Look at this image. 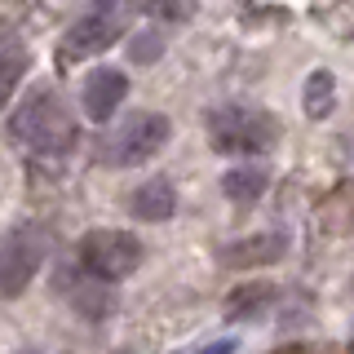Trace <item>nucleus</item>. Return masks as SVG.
<instances>
[{
  "mask_svg": "<svg viewBox=\"0 0 354 354\" xmlns=\"http://www.w3.org/2000/svg\"><path fill=\"white\" fill-rule=\"evenodd\" d=\"M9 138L31 155L62 160V155H71L80 147V120H75L71 102L53 84H36L9 111Z\"/></svg>",
  "mask_w": 354,
  "mask_h": 354,
  "instance_id": "nucleus-1",
  "label": "nucleus"
},
{
  "mask_svg": "<svg viewBox=\"0 0 354 354\" xmlns=\"http://www.w3.org/2000/svg\"><path fill=\"white\" fill-rule=\"evenodd\" d=\"M204 133H208L213 155H226V160H257V155H270L279 147L283 129L266 106L221 102V106H208Z\"/></svg>",
  "mask_w": 354,
  "mask_h": 354,
  "instance_id": "nucleus-2",
  "label": "nucleus"
},
{
  "mask_svg": "<svg viewBox=\"0 0 354 354\" xmlns=\"http://www.w3.org/2000/svg\"><path fill=\"white\" fill-rule=\"evenodd\" d=\"M173 138V120L164 111H129L102 133L97 142V164L106 169H142L147 160H155Z\"/></svg>",
  "mask_w": 354,
  "mask_h": 354,
  "instance_id": "nucleus-3",
  "label": "nucleus"
},
{
  "mask_svg": "<svg viewBox=\"0 0 354 354\" xmlns=\"http://www.w3.org/2000/svg\"><path fill=\"white\" fill-rule=\"evenodd\" d=\"M147 261V243L124 226H97L75 243V266H80L84 279L93 283H124L142 270Z\"/></svg>",
  "mask_w": 354,
  "mask_h": 354,
  "instance_id": "nucleus-4",
  "label": "nucleus"
},
{
  "mask_svg": "<svg viewBox=\"0 0 354 354\" xmlns=\"http://www.w3.org/2000/svg\"><path fill=\"white\" fill-rule=\"evenodd\" d=\"M133 18H138V5H133V0H88L84 14L75 18L62 36V58L84 62V58L106 53L111 44H120L133 31Z\"/></svg>",
  "mask_w": 354,
  "mask_h": 354,
  "instance_id": "nucleus-5",
  "label": "nucleus"
},
{
  "mask_svg": "<svg viewBox=\"0 0 354 354\" xmlns=\"http://www.w3.org/2000/svg\"><path fill=\"white\" fill-rule=\"evenodd\" d=\"M49 257V230L40 221H18L5 239H0V297L14 301L31 288V279L44 270Z\"/></svg>",
  "mask_w": 354,
  "mask_h": 354,
  "instance_id": "nucleus-6",
  "label": "nucleus"
},
{
  "mask_svg": "<svg viewBox=\"0 0 354 354\" xmlns=\"http://www.w3.org/2000/svg\"><path fill=\"white\" fill-rule=\"evenodd\" d=\"M129 97V71L120 66H88L80 80V111L93 124H111V115H120Z\"/></svg>",
  "mask_w": 354,
  "mask_h": 354,
  "instance_id": "nucleus-7",
  "label": "nucleus"
},
{
  "mask_svg": "<svg viewBox=\"0 0 354 354\" xmlns=\"http://www.w3.org/2000/svg\"><path fill=\"white\" fill-rule=\"evenodd\" d=\"M177 213V191L169 177H147L142 186L129 191V217L133 221H169Z\"/></svg>",
  "mask_w": 354,
  "mask_h": 354,
  "instance_id": "nucleus-8",
  "label": "nucleus"
},
{
  "mask_svg": "<svg viewBox=\"0 0 354 354\" xmlns=\"http://www.w3.org/2000/svg\"><path fill=\"white\" fill-rule=\"evenodd\" d=\"M288 252V235L279 230H266V235H248V239H235L221 248V261L243 270V266H266V261H279Z\"/></svg>",
  "mask_w": 354,
  "mask_h": 354,
  "instance_id": "nucleus-9",
  "label": "nucleus"
},
{
  "mask_svg": "<svg viewBox=\"0 0 354 354\" xmlns=\"http://www.w3.org/2000/svg\"><path fill=\"white\" fill-rule=\"evenodd\" d=\"M27 66H31V53L22 44V36L14 27H0V111L9 106V97L27 80Z\"/></svg>",
  "mask_w": 354,
  "mask_h": 354,
  "instance_id": "nucleus-10",
  "label": "nucleus"
},
{
  "mask_svg": "<svg viewBox=\"0 0 354 354\" xmlns=\"http://www.w3.org/2000/svg\"><path fill=\"white\" fill-rule=\"evenodd\" d=\"M270 191V173L261 169V164H235V169H226L221 173V195L230 199V204H239V208H248V204H257V199Z\"/></svg>",
  "mask_w": 354,
  "mask_h": 354,
  "instance_id": "nucleus-11",
  "label": "nucleus"
},
{
  "mask_svg": "<svg viewBox=\"0 0 354 354\" xmlns=\"http://www.w3.org/2000/svg\"><path fill=\"white\" fill-rule=\"evenodd\" d=\"M66 301L80 310L84 319H106L115 310V297H111L106 283H93V279H75V288L66 292Z\"/></svg>",
  "mask_w": 354,
  "mask_h": 354,
  "instance_id": "nucleus-12",
  "label": "nucleus"
},
{
  "mask_svg": "<svg viewBox=\"0 0 354 354\" xmlns=\"http://www.w3.org/2000/svg\"><path fill=\"white\" fill-rule=\"evenodd\" d=\"M332 102H337V75L332 71H310V80H306V93H301V106H306V115L310 120H324Z\"/></svg>",
  "mask_w": 354,
  "mask_h": 354,
  "instance_id": "nucleus-13",
  "label": "nucleus"
},
{
  "mask_svg": "<svg viewBox=\"0 0 354 354\" xmlns=\"http://www.w3.org/2000/svg\"><path fill=\"white\" fill-rule=\"evenodd\" d=\"M274 301V288L270 283H243L230 292L226 301V319H248V315H261L266 306Z\"/></svg>",
  "mask_w": 354,
  "mask_h": 354,
  "instance_id": "nucleus-14",
  "label": "nucleus"
},
{
  "mask_svg": "<svg viewBox=\"0 0 354 354\" xmlns=\"http://www.w3.org/2000/svg\"><path fill=\"white\" fill-rule=\"evenodd\" d=\"M164 53V36L160 31H138V36L129 40V58L133 62H155Z\"/></svg>",
  "mask_w": 354,
  "mask_h": 354,
  "instance_id": "nucleus-15",
  "label": "nucleus"
},
{
  "mask_svg": "<svg viewBox=\"0 0 354 354\" xmlns=\"http://www.w3.org/2000/svg\"><path fill=\"white\" fill-rule=\"evenodd\" d=\"M147 9L164 22H186L195 18V0H147Z\"/></svg>",
  "mask_w": 354,
  "mask_h": 354,
  "instance_id": "nucleus-16",
  "label": "nucleus"
},
{
  "mask_svg": "<svg viewBox=\"0 0 354 354\" xmlns=\"http://www.w3.org/2000/svg\"><path fill=\"white\" fill-rule=\"evenodd\" d=\"M235 350H239L235 337H221V341H213V346H199L195 354H235Z\"/></svg>",
  "mask_w": 354,
  "mask_h": 354,
  "instance_id": "nucleus-17",
  "label": "nucleus"
},
{
  "mask_svg": "<svg viewBox=\"0 0 354 354\" xmlns=\"http://www.w3.org/2000/svg\"><path fill=\"white\" fill-rule=\"evenodd\" d=\"M111 354H138V350H111Z\"/></svg>",
  "mask_w": 354,
  "mask_h": 354,
  "instance_id": "nucleus-18",
  "label": "nucleus"
}]
</instances>
